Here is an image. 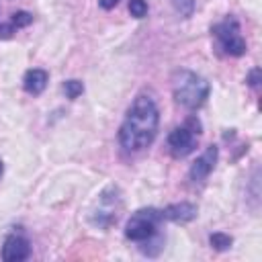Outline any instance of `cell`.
<instances>
[{
    "label": "cell",
    "mask_w": 262,
    "mask_h": 262,
    "mask_svg": "<svg viewBox=\"0 0 262 262\" xmlns=\"http://www.w3.org/2000/svg\"><path fill=\"white\" fill-rule=\"evenodd\" d=\"M160 108L147 94H139L127 108L125 119L119 127V143L125 151L137 154L149 147L158 135Z\"/></svg>",
    "instance_id": "cell-1"
},
{
    "label": "cell",
    "mask_w": 262,
    "mask_h": 262,
    "mask_svg": "<svg viewBox=\"0 0 262 262\" xmlns=\"http://www.w3.org/2000/svg\"><path fill=\"white\" fill-rule=\"evenodd\" d=\"M172 92H174V100L180 106H184L188 111H196L207 102L211 86L196 72L178 70L174 74V80H172Z\"/></svg>",
    "instance_id": "cell-2"
},
{
    "label": "cell",
    "mask_w": 262,
    "mask_h": 262,
    "mask_svg": "<svg viewBox=\"0 0 262 262\" xmlns=\"http://www.w3.org/2000/svg\"><path fill=\"white\" fill-rule=\"evenodd\" d=\"M162 219L164 217H162L160 209H154V207L137 209L125 225V237L131 242H137V244L147 242L158 235V227H160Z\"/></svg>",
    "instance_id": "cell-3"
},
{
    "label": "cell",
    "mask_w": 262,
    "mask_h": 262,
    "mask_svg": "<svg viewBox=\"0 0 262 262\" xmlns=\"http://www.w3.org/2000/svg\"><path fill=\"white\" fill-rule=\"evenodd\" d=\"M213 37L217 39V47L231 57H239L246 53V39L239 33V23L235 16H227L211 29Z\"/></svg>",
    "instance_id": "cell-4"
},
{
    "label": "cell",
    "mask_w": 262,
    "mask_h": 262,
    "mask_svg": "<svg viewBox=\"0 0 262 262\" xmlns=\"http://www.w3.org/2000/svg\"><path fill=\"white\" fill-rule=\"evenodd\" d=\"M121 205H123V199H121V190L117 186H106L98 201H96V207L90 215L92 223L98 225V227H111L113 223H117L119 219V211H121Z\"/></svg>",
    "instance_id": "cell-5"
},
{
    "label": "cell",
    "mask_w": 262,
    "mask_h": 262,
    "mask_svg": "<svg viewBox=\"0 0 262 262\" xmlns=\"http://www.w3.org/2000/svg\"><path fill=\"white\" fill-rule=\"evenodd\" d=\"M196 133L188 127V125H180L176 129H172V133L168 135V147L170 154L174 158H186L188 154L194 151L196 147Z\"/></svg>",
    "instance_id": "cell-6"
},
{
    "label": "cell",
    "mask_w": 262,
    "mask_h": 262,
    "mask_svg": "<svg viewBox=\"0 0 262 262\" xmlns=\"http://www.w3.org/2000/svg\"><path fill=\"white\" fill-rule=\"evenodd\" d=\"M31 256V244L25 235L12 233L2 244V260L4 262H23Z\"/></svg>",
    "instance_id": "cell-7"
},
{
    "label": "cell",
    "mask_w": 262,
    "mask_h": 262,
    "mask_svg": "<svg viewBox=\"0 0 262 262\" xmlns=\"http://www.w3.org/2000/svg\"><path fill=\"white\" fill-rule=\"evenodd\" d=\"M217 158H219V147H217V145H209V147L205 149V154L199 156V158L192 162V166H190V170H188L190 180H192V182H203V180L213 172V168H215V164H217Z\"/></svg>",
    "instance_id": "cell-8"
},
{
    "label": "cell",
    "mask_w": 262,
    "mask_h": 262,
    "mask_svg": "<svg viewBox=\"0 0 262 262\" xmlns=\"http://www.w3.org/2000/svg\"><path fill=\"white\" fill-rule=\"evenodd\" d=\"M196 213H199L196 205L186 203V201L172 203V205L162 209V217L168 219V221H174V223H188V221H192L196 217Z\"/></svg>",
    "instance_id": "cell-9"
},
{
    "label": "cell",
    "mask_w": 262,
    "mask_h": 262,
    "mask_svg": "<svg viewBox=\"0 0 262 262\" xmlns=\"http://www.w3.org/2000/svg\"><path fill=\"white\" fill-rule=\"evenodd\" d=\"M47 82H49V74H47L45 70H41V68L29 70V72L25 74V78H23L25 90H27L29 94H33V96H39V94L45 90Z\"/></svg>",
    "instance_id": "cell-10"
},
{
    "label": "cell",
    "mask_w": 262,
    "mask_h": 262,
    "mask_svg": "<svg viewBox=\"0 0 262 262\" xmlns=\"http://www.w3.org/2000/svg\"><path fill=\"white\" fill-rule=\"evenodd\" d=\"M209 244H211L213 250H217V252H225V250L231 248L233 237L227 235V233H223V231H215V233L209 235Z\"/></svg>",
    "instance_id": "cell-11"
},
{
    "label": "cell",
    "mask_w": 262,
    "mask_h": 262,
    "mask_svg": "<svg viewBox=\"0 0 262 262\" xmlns=\"http://www.w3.org/2000/svg\"><path fill=\"white\" fill-rule=\"evenodd\" d=\"M14 29H23V27H29L31 23H33V14L31 12H27V10H16L12 16H10V20H8Z\"/></svg>",
    "instance_id": "cell-12"
},
{
    "label": "cell",
    "mask_w": 262,
    "mask_h": 262,
    "mask_svg": "<svg viewBox=\"0 0 262 262\" xmlns=\"http://www.w3.org/2000/svg\"><path fill=\"white\" fill-rule=\"evenodd\" d=\"M63 92H66V96L70 100H76L84 92V84L80 80H66L63 82Z\"/></svg>",
    "instance_id": "cell-13"
},
{
    "label": "cell",
    "mask_w": 262,
    "mask_h": 262,
    "mask_svg": "<svg viewBox=\"0 0 262 262\" xmlns=\"http://www.w3.org/2000/svg\"><path fill=\"white\" fill-rule=\"evenodd\" d=\"M172 6L182 18H188L194 12V0H172Z\"/></svg>",
    "instance_id": "cell-14"
},
{
    "label": "cell",
    "mask_w": 262,
    "mask_h": 262,
    "mask_svg": "<svg viewBox=\"0 0 262 262\" xmlns=\"http://www.w3.org/2000/svg\"><path fill=\"white\" fill-rule=\"evenodd\" d=\"M129 12L135 18H143L147 14V2L145 0H129Z\"/></svg>",
    "instance_id": "cell-15"
},
{
    "label": "cell",
    "mask_w": 262,
    "mask_h": 262,
    "mask_svg": "<svg viewBox=\"0 0 262 262\" xmlns=\"http://www.w3.org/2000/svg\"><path fill=\"white\" fill-rule=\"evenodd\" d=\"M246 82H248V86H252V88H258V84H260V68H254V70L248 74Z\"/></svg>",
    "instance_id": "cell-16"
},
{
    "label": "cell",
    "mask_w": 262,
    "mask_h": 262,
    "mask_svg": "<svg viewBox=\"0 0 262 262\" xmlns=\"http://www.w3.org/2000/svg\"><path fill=\"white\" fill-rule=\"evenodd\" d=\"M12 33H16V29L10 23L0 25V39H8V37H12Z\"/></svg>",
    "instance_id": "cell-17"
},
{
    "label": "cell",
    "mask_w": 262,
    "mask_h": 262,
    "mask_svg": "<svg viewBox=\"0 0 262 262\" xmlns=\"http://www.w3.org/2000/svg\"><path fill=\"white\" fill-rule=\"evenodd\" d=\"M119 2H121V0H98V4H100L104 10H111V8H115Z\"/></svg>",
    "instance_id": "cell-18"
},
{
    "label": "cell",
    "mask_w": 262,
    "mask_h": 262,
    "mask_svg": "<svg viewBox=\"0 0 262 262\" xmlns=\"http://www.w3.org/2000/svg\"><path fill=\"white\" fill-rule=\"evenodd\" d=\"M2 172H4V164H2V160H0V176H2Z\"/></svg>",
    "instance_id": "cell-19"
}]
</instances>
